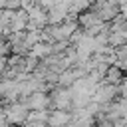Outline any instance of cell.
Returning a JSON list of instances; mask_svg holds the SVG:
<instances>
[{"instance_id":"obj_1","label":"cell","mask_w":127,"mask_h":127,"mask_svg":"<svg viewBox=\"0 0 127 127\" xmlns=\"http://www.w3.org/2000/svg\"><path fill=\"white\" fill-rule=\"evenodd\" d=\"M42 103H44V95H42V93H36V95L30 99V105H32V107H40Z\"/></svg>"},{"instance_id":"obj_2","label":"cell","mask_w":127,"mask_h":127,"mask_svg":"<svg viewBox=\"0 0 127 127\" xmlns=\"http://www.w3.org/2000/svg\"><path fill=\"white\" fill-rule=\"evenodd\" d=\"M32 127H46L44 123H36V125H32Z\"/></svg>"}]
</instances>
